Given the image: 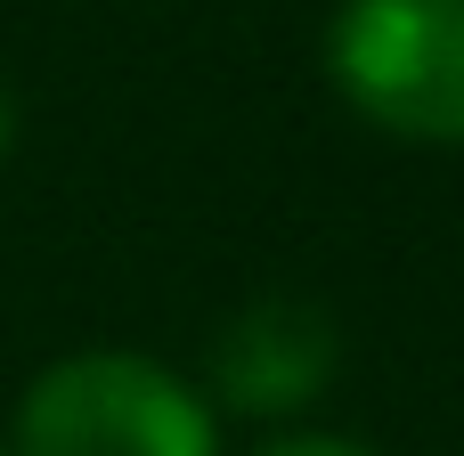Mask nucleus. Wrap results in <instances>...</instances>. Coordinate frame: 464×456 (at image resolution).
Instances as JSON below:
<instances>
[{
    "instance_id": "f257e3e1",
    "label": "nucleus",
    "mask_w": 464,
    "mask_h": 456,
    "mask_svg": "<svg viewBox=\"0 0 464 456\" xmlns=\"http://www.w3.org/2000/svg\"><path fill=\"white\" fill-rule=\"evenodd\" d=\"M16 456H220V424L163 359L73 351L24 383Z\"/></svg>"
},
{
    "instance_id": "f03ea898",
    "label": "nucleus",
    "mask_w": 464,
    "mask_h": 456,
    "mask_svg": "<svg viewBox=\"0 0 464 456\" xmlns=\"http://www.w3.org/2000/svg\"><path fill=\"white\" fill-rule=\"evenodd\" d=\"M326 73L375 131L464 147V0H343Z\"/></svg>"
},
{
    "instance_id": "7ed1b4c3",
    "label": "nucleus",
    "mask_w": 464,
    "mask_h": 456,
    "mask_svg": "<svg viewBox=\"0 0 464 456\" xmlns=\"http://www.w3.org/2000/svg\"><path fill=\"white\" fill-rule=\"evenodd\" d=\"M343 343H334V318L310 310V302H253L220 326L212 343V392L237 408V416H294L326 392Z\"/></svg>"
},
{
    "instance_id": "20e7f679",
    "label": "nucleus",
    "mask_w": 464,
    "mask_h": 456,
    "mask_svg": "<svg viewBox=\"0 0 464 456\" xmlns=\"http://www.w3.org/2000/svg\"><path fill=\"white\" fill-rule=\"evenodd\" d=\"M261 456H383V449H367L351 432H302V441H277V449H261Z\"/></svg>"
},
{
    "instance_id": "39448f33",
    "label": "nucleus",
    "mask_w": 464,
    "mask_h": 456,
    "mask_svg": "<svg viewBox=\"0 0 464 456\" xmlns=\"http://www.w3.org/2000/svg\"><path fill=\"white\" fill-rule=\"evenodd\" d=\"M8 147H16V106H8V90H0V163H8Z\"/></svg>"
},
{
    "instance_id": "423d86ee",
    "label": "nucleus",
    "mask_w": 464,
    "mask_h": 456,
    "mask_svg": "<svg viewBox=\"0 0 464 456\" xmlns=\"http://www.w3.org/2000/svg\"><path fill=\"white\" fill-rule=\"evenodd\" d=\"M0 456H8V449H0Z\"/></svg>"
}]
</instances>
